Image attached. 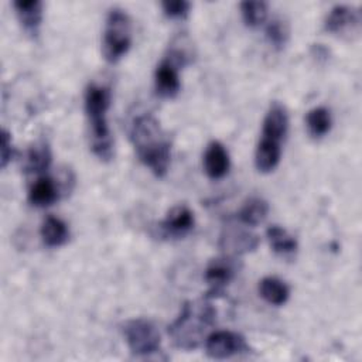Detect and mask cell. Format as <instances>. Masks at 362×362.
I'll return each instance as SVG.
<instances>
[{"label":"cell","instance_id":"2e32d148","mask_svg":"<svg viewBox=\"0 0 362 362\" xmlns=\"http://www.w3.org/2000/svg\"><path fill=\"white\" fill-rule=\"evenodd\" d=\"M259 245V238L246 230H225L221 235L219 246L228 253L240 255L250 250H255Z\"/></svg>","mask_w":362,"mask_h":362},{"label":"cell","instance_id":"5bb4252c","mask_svg":"<svg viewBox=\"0 0 362 362\" xmlns=\"http://www.w3.org/2000/svg\"><path fill=\"white\" fill-rule=\"evenodd\" d=\"M59 198V188L52 177L41 175L35 180L28 191V201L37 208H45L57 202Z\"/></svg>","mask_w":362,"mask_h":362},{"label":"cell","instance_id":"e0dca14e","mask_svg":"<svg viewBox=\"0 0 362 362\" xmlns=\"http://www.w3.org/2000/svg\"><path fill=\"white\" fill-rule=\"evenodd\" d=\"M41 239L45 246L48 247H59L65 245L69 239V229L68 225L57 216H47L40 229Z\"/></svg>","mask_w":362,"mask_h":362},{"label":"cell","instance_id":"30bf717a","mask_svg":"<svg viewBox=\"0 0 362 362\" xmlns=\"http://www.w3.org/2000/svg\"><path fill=\"white\" fill-rule=\"evenodd\" d=\"M195 225L194 214L187 205H177L171 208L165 218L158 223L161 236L167 239H180L188 235Z\"/></svg>","mask_w":362,"mask_h":362},{"label":"cell","instance_id":"9a60e30c","mask_svg":"<svg viewBox=\"0 0 362 362\" xmlns=\"http://www.w3.org/2000/svg\"><path fill=\"white\" fill-rule=\"evenodd\" d=\"M281 158V143L262 137L255 150V165L260 173L273 171Z\"/></svg>","mask_w":362,"mask_h":362},{"label":"cell","instance_id":"5b68a950","mask_svg":"<svg viewBox=\"0 0 362 362\" xmlns=\"http://www.w3.org/2000/svg\"><path fill=\"white\" fill-rule=\"evenodd\" d=\"M130 352L139 358H148L160 352L161 337L157 327L147 318H133L122 327Z\"/></svg>","mask_w":362,"mask_h":362},{"label":"cell","instance_id":"8992f818","mask_svg":"<svg viewBox=\"0 0 362 362\" xmlns=\"http://www.w3.org/2000/svg\"><path fill=\"white\" fill-rule=\"evenodd\" d=\"M188 64V54L182 49H171L168 55L161 59L154 72V88L158 96L171 99L175 98L181 89L178 69Z\"/></svg>","mask_w":362,"mask_h":362},{"label":"cell","instance_id":"52a82bcc","mask_svg":"<svg viewBox=\"0 0 362 362\" xmlns=\"http://www.w3.org/2000/svg\"><path fill=\"white\" fill-rule=\"evenodd\" d=\"M206 355L212 359H226L242 354H249L250 348L245 339L238 332L221 329L212 331L205 339Z\"/></svg>","mask_w":362,"mask_h":362},{"label":"cell","instance_id":"484cf974","mask_svg":"<svg viewBox=\"0 0 362 362\" xmlns=\"http://www.w3.org/2000/svg\"><path fill=\"white\" fill-rule=\"evenodd\" d=\"M14 154H16V150L11 143V136L6 129H3L1 130V147H0V167L6 168L7 164L13 160Z\"/></svg>","mask_w":362,"mask_h":362},{"label":"cell","instance_id":"d4e9b609","mask_svg":"<svg viewBox=\"0 0 362 362\" xmlns=\"http://www.w3.org/2000/svg\"><path fill=\"white\" fill-rule=\"evenodd\" d=\"M163 11L168 18H185L189 13L191 3L185 0H174V1H163Z\"/></svg>","mask_w":362,"mask_h":362},{"label":"cell","instance_id":"603a6c76","mask_svg":"<svg viewBox=\"0 0 362 362\" xmlns=\"http://www.w3.org/2000/svg\"><path fill=\"white\" fill-rule=\"evenodd\" d=\"M240 13L243 21L247 27H259L264 23L267 17V3L266 1H242Z\"/></svg>","mask_w":362,"mask_h":362},{"label":"cell","instance_id":"7c38bea8","mask_svg":"<svg viewBox=\"0 0 362 362\" xmlns=\"http://www.w3.org/2000/svg\"><path fill=\"white\" fill-rule=\"evenodd\" d=\"M288 130V115L286 107L274 100L263 119L262 123V137H267L272 140H276L279 143H281L287 134Z\"/></svg>","mask_w":362,"mask_h":362},{"label":"cell","instance_id":"d6986e66","mask_svg":"<svg viewBox=\"0 0 362 362\" xmlns=\"http://www.w3.org/2000/svg\"><path fill=\"white\" fill-rule=\"evenodd\" d=\"M259 294L272 305H283L290 297V287L283 280L267 276L259 281Z\"/></svg>","mask_w":362,"mask_h":362},{"label":"cell","instance_id":"7402d4cb","mask_svg":"<svg viewBox=\"0 0 362 362\" xmlns=\"http://www.w3.org/2000/svg\"><path fill=\"white\" fill-rule=\"evenodd\" d=\"M307 132L313 139L324 137L332 126L331 112L325 106H317L307 112L305 115Z\"/></svg>","mask_w":362,"mask_h":362},{"label":"cell","instance_id":"ba28073f","mask_svg":"<svg viewBox=\"0 0 362 362\" xmlns=\"http://www.w3.org/2000/svg\"><path fill=\"white\" fill-rule=\"evenodd\" d=\"M238 272V264L233 257L223 256L216 257L209 262V264L205 269V283L208 284V291L205 294V298H216L221 294H223L226 286L233 280L235 274Z\"/></svg>","mask_w":362,"mask_h":362},{"label":"cell","instance_id":"7a4b0ae2","mask_svg":"<svg viewBox=\"0 0 362 362\" xmlns=\"http://www.w3.org/2000/svg\"><path fill=\"white\" fill-rule=\"evenodd\" d=\"M215 321L216 311L208 298L187 301L178 317L168 325V335L177 348L191 351L205 342Z\"/></svg>","mask_w":362,"mask_h":362},{"label":"cell","instance_id":"4fadbf2b","mask_svg":"<svg viewBox=\"0 0 362 362\" xmlns=\"http://www.w3.org/2000/svg\"><path fill=\"white\" fill-rule=\"evenodd\" d=\"M13 7L23 30L33 38L37 37L42 23V3L40 0H16Z\"/></svg>","mask_w":362,"mask_h":362},{"label":"cell","instance_id":"44dd1931","mask_svg":"<svg viewBox=\"0 0 362 362\" xmlns=\"http://www.w3.org/2000/svg\"><path fill=\"white\" fill-rule=\"evenodd\" d=\"M266 236L273 252L280 256H291L298 249L297 239L279 225L269 226L266 230Z\"/></svg>","mask_w":362,"mask_h":362},{"label":"cell","instance_id":"ac0fdd59","mask_svg":"<svg viewBox=\"0 0 362 362\" xmlns=\"http://www.w3.org/2000/svg\"><path fill=\"white\" fill-rule=\"evenodd\" d=\"M52 161V153L49 144L44 140L34 143L25 153L24 158V170L27 173L41 174L47 171Z\"/></svg>","mask_w":362,"mask_h":362},{"label":"cell","instance_id":"ffe728a7","mask_svg":"<svg viewBox=\"0 0 362 362\" xmlns=\"http://www.w3.org/2000/svg\"><path fill=\"white\" fill-rule=\"evenodd\" d=\"M269 214V204L259 197H252L236 212V219L246 226H256L262 223Z\"/></svg>","mask_w":362,"mask_h":362},{"label":"cell","instance_id":"cb8c5ba5","mask_svg":"<svg viewBox=\"0 0 362 362\" xmlns=\"http://www.w3.org/2000/svg\"><path fill=\"white\" fill-rule=\"evenodd\" d=\"M266 38L269 44L276 49H283L288 41V27L280 18H273L266 25Z\"/></svg>","mask_w":362,"mask_h":362},{"label":"cell","instance_id":"3957f363","mask_svg":"<svg viewBox=\"0 0 362 362\" xmlns=\"http://www.w3.org/2000/svg\"><path fill=\"white\" fill-rule=\"evenodd\" d=\"M112 93L105 85L89 83L85 89V113L89 120V140L93 154L109 161L113 157V139L107 124V110L110 107Z\"/></svg>","mask_w":362,"mask_h":362},{"label":"cell","instance_id":"9c48e42d","mask_svg":"<svg viewBox=\"0 0 362 362\" xmlns=\"http://www.w3.org/2000/svg\"><path fill=\"white\" fill-rule=\"evenodd\" d=\"M325 31L337 35L358 34L361 28V11L346 4L334 6L324 20Z\"/></svg>","mask_w":362,"mask_h":362},{"label":"cell","instance_id":"8fae6325","mask_svg":"<svg viewBox=\"0 0 362 362\" xmlns=\"http://www.w3.org/2000/svg\"><path fill=\"white\" fill-rule=\"evenodd\" d=\"M202 164L205 174L211 180H221L228 174L230 167L229 153L221 141L214 140L205 148Z\"/></svg>","mask_w":362,"mask_h":362},{"label":"cell","instance_id":"277c9868","mask_svg":"<svg viewBox=\"0 0 362 362\" xmlns=\"http://www.w3.org/2000/svg\"><path fill=\"white\" fill-rule=\"evenodd\" d=\"M132 45V20L129 14L122 8H112L107 13L103 41H102V54L103 58L115 64L122 57L126 55Z\"/></svg>","mask_w":362,"mask_h":362},{"label":"cell","instance_id":"6da1fadb","mask_svg":"<svg viewBox=\"0 0 362 362\" xmlns=\"http://www.w3.org/2000/svg\"><path fill=\"white\" fill-rule=\"evenodd\" d=\"M129 137L139 160L161 178L171 163V141L160 122L148 112L137 115L129 126Z\"/></svg>","mask_w":362,"mask_h":362}]
</instances>
